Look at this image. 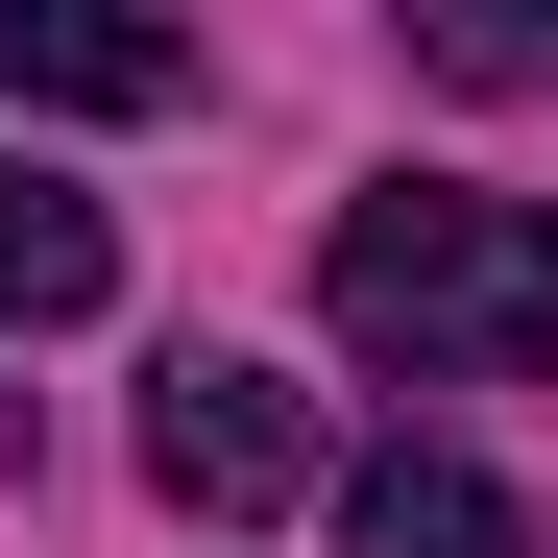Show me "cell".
Returning <instances> with one entry per match:
<instances>
[{"label":"cell","mask_w":558,"mask_h":558,"mask_svg":"<svg viewBox=\"0 0 558 558\" xmlns=\"http://www.w3.org/2000/svg\"><path fill=\"white\" fill-rule=\"evenodd\" d=\"M316 316L364 364H413V389H510V364H558V219L461 195V170H389V195L316 219Z\"/></svg>","instance_id":"6da1fadb"},{"label":"cell","mask_w":558,"mask_h":558,"mask_svg":"<svg viewBox=\"0 0 558 558\" xmlns=\"http://www.w3.org/2000/svg\"><path fill=\"white\" fill-rule=\"evenodd\" d=\"M146 486L243 534V510H292V486H316V413L267 389L243 340H195V364H170V389H146Z\"/></svg>","instance_id":"7a4b0ae2"},{"label":"cell","mask_w":558,"mask_h":558,"mask_svg":"<svg viewBox=\"0 0 558 558\" xmlns=\"http://www.w3.org/2000/svg\"><path fill=\"white\" fill-rule=\"evenodd\" d=\"M0 98H25V122H170L195 49H170V25H98V0H0Z\"/></svg>","instance_id":"3957f363"},{"label":"cell","mask_w":558,"mask_h":558,"mask_svg":"<svg viewBox=\"0 0 558 558\" xmlns=\"http://www.w3.org/2000/svg\"><path fill=\"white\" fill-rule=\"evenodd\" d=\"M340 558H534V510L461 437H389V461H340Z\"/></svg>","instance_id":"277c9868"},{"label":"cell","mask_w":558,"mask_h":558,"mask_svg":"<svg viewBox=\"0 0 558 558\" xmlns=\"http://www.w3.org/2000/svg\"><path fill=\"white\" fill-rule=\"evenodd\" d=\"M98 292H122V219H98V195H49V170H0V316L73 340Z\"/></svg>","instance_id":"5b68a950"},{"label":"cell","mask_w":558,"mask_h":558,"mask_svg":"<svg viewBox=\"0 0 558 558\" xmlns=\"http://www.w3.org/2000/svg\"><path fill=\"white\" fill-rule=\"evenodd\" d=\"M413 73L437 98H558V25L534 0H413Z\"/></svg>","instance_id":"8992f818"},{"label":"cell","mask_w":558,"mask_h":558,"mask_svg":"<svg viewBox=\"0 0 558 558\" xmlns=\"http://www.w3.org/2000/svg\"><path fill=\"white\" fill-rule=\"evenodd\" d=\"M0 461H25V389H0Z\"/></svg>","instance_id":"52a82bcc"}]
</instances>
